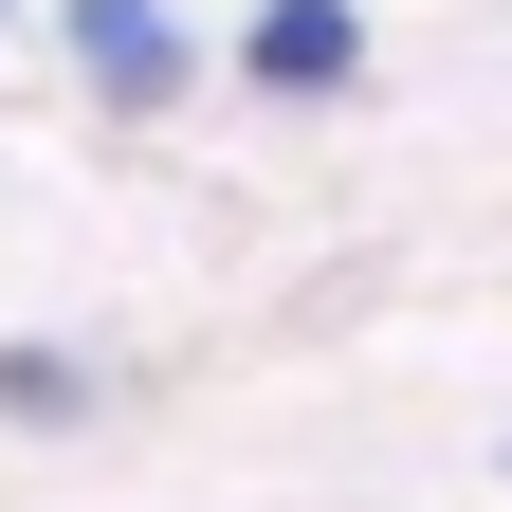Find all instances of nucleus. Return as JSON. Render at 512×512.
Returning <instances> with one entry per match:
<instances>
[{"mask_svg":"<svg viewBox=\"0 0 512 512\" xmlns=\"http://www.w3.org/2000/svg\"><path fill=\"white\" fill-rule=\"evenodd\" d=\"M55 37H74V74H92L110 110H165L183 74H202V37H183L165 0H55Z\"/></svg>","mask_w":512,"mask_h":512,"instance_id":"1","label":"nucleus"},{"mask_svg":"<svg viewBox=\"0 0 512 512\" xmlns=\"http://www.w3.org/2000/svg\"><path fill=\"white\" fill-rule=\"evenodd\" d=\"M238 74H256V92H348V74H366V19H348V0H256Z\"/></svg>","mask_w":512,"mask_h":512,"instance_id":"2","label":"nucleus"}]
</instances>
